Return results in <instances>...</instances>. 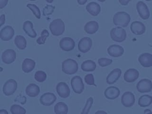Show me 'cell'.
I'll return each instance as SVG.
<instances>
[{"label":"cell","mask_w":152,"mask_h":114,"mask_svg":"<svg viewBox=\"0 0 152 114\" xmlns=\"http://www.w3.org/2000/svg\"><path fill=\"white\" fill-rule=\"evenodd\" d=\"M131 21V17L125 11L117 12L113 17V23L117 26L127 27Z\"/></svg>","instance_id":"1"},{"label":"cell","mask_w":152,"mask_h":114,"mask_svg":"<svg viewBox=\"0 0 152 114\" xmlns=\"http://www.w3.org/2000/svg\"><path fill=\"white\" fill-rule=\"evenodd\" d=\"M78 69V64L75 60L67 59L62 63V70L66 74L72 75L75 74Z\"/></svg>","instance_id":"2"},{"label":"cell","mask_w":152,"mask_h":114,"mask_svg":"<svg viewBox=\"0 0 152 114\" xmlns=\"http://www.w3.org/2000/svg\"><path fill=\"white\" fill-rule=\"evenodd\" d=\"M49 29L53 36H61L65 31V24L60 18L55 19L50 23Z\"/></svg>","instance_id":"3"},{"label":"cell","mask_w":152,"mask_h":114,"mask_svg":"<svg viewBox=\"0 0 152 114\" xmlns=\"http://www.w3.org/2000/svg\"><path fill=\"white\" fill-rule=\"evenodd\" d=\"M110 35L112 40L119 43L124 42L126 37V31L121 27L112 28L110 31Z\"/></svg>","instance_id":"4"},{"label":"cell","mask_w":152,"mask_h":114,"mask_svg":"<svg viewBox=\"0 0 152 114\" xmlns=\"http://www.w3.org/2000/svg\"><path fill=\"white\" fill-rule=\"evenodd\" d=\"M17 88V83L14 79H9L4 84L2 88L3 93L9 96L13 94Z\"/></svg>","instance_id":"5"},{"label":"cell","mask_w":152,"mask_h":114,"mask_svg":"<svg viewBox=\"0 0 152 114\" xmlns=\"http://www.w3.org/2000/svg\"><path fill=\"white\" fill-rule=\"evenodd\" d=\"M71 85L73 91L77 94H81L84 89V85L81 77L74 76L71 80Z\"/></svg>","instance_id":"6"},{"label":"cell","mask_w":152,"mask_h":114,"mask_svg":"<svg viewBox=\"0 0 152 114\" xmlns=\"http://www.w3.org/2000/svg\"><path fill=\"white\" fill-rule=\"evenodd\" d=\"M136 88L140 93L150 92L152 90V82L148 79H142L138 82Z\"/></svg>","instance_id":"7"},{"label":"cell","mask_w":152,"mask_h":114,"mask_svg":"<svg viewBox=\"0 0 152 114\" xmlns=\"http://www.w3.org/2000/svg\"><path fill=\"white\" fill-rule=\"evenodd\" d=\"M136 8L140 17L143 20H147L150 17V11L147 5L142 1H138L137 3Z\"/></svg>","instance_id":"8"},{"label":"cell","mask_w":152,"mask_h":114,"mask_svg":"<svg viewBox=\"0 0 152 114\" xmlns=\"http://www.w3.org/2000/svg\"><path fill=\"white\" fill-rule=\"evenodd\" d=\"M75 42L74 40L69 37H63L59 42V47L64 51L69 52L74 49L75 48Z\"/></svg>","instance_id":"9"},{"label":"cell","mask_w":152,"mask_h":114,"mask_svg":"<svg viewBox=\"0 0 152 114\" xmlns=\"http://www.w3.org/2000/svg\"><path fill=\"white\" fill-rule=\"evenodd\" d=\"M135 96L131 91L125 92L121 97V103L126 107L132 106L135 103Z\"/></svg>","instance_id":"10"},{"label":"cell","mask_w":152,"mask_h":114,"mask_svg":"<svg viewBox=\"0 0 152 114\" xmlns=\"http://www.w3.org/2000/svg\"><path fill=\"white\" fill-rule=\"evenodd\" d=\"M56 100V96L53 93L47 92L43 94L40 97V102L43 106H49L53 104Z\"/></svg>","instance_id":"11"},{"label":"cell","mask_w":152,"mask_h":114,"mask_svg":"<svg viewBox=\"0 0 152 114\" xmlns=\"http://www.w3.org/2000/svg\"><path fill=\"white\" fill-rule=\"evenodd\" d=\"M92 46V40L88 37H84L82 38L78 42V50L83 53L88 52Z\"/></svg>","instance_id":"12"},{"label":"cell","mask_w":152,"mask_h":114,"mask_svg":"<svg viewBox=\"0 0 152 114\" xmlns=\"http://www.w3.org/2000/svg\"><path fill=\"white\" fill-rule=\"evenodd\" d=\"M16 59V52L11 49L5 50L1 55V59L4 64H10Z\"/></svg>","instance_id":"13"},{"label":"cell","mask_w":152,"mask_h":114,"mask_svg":"<svg viewBox=\"0 0 152 114\" xmlns=\"http://www.w3.org/2000/svg\"><path fill=\"white\" fill-rule=\"evenodd\" d=\"M58 94L62 98H67L70 94V89L69 86L65 82L59 83L56 87Z\"/></svg>","instance_id":"14"},{"label":"cell","mask_w":152,"mask_h":114,"mask_svg":"<svg viewBox=\"0 0 152 114\" xmlns=\"http://www.w3.org/2000/svg\"><path fill=\"white\" fill-rule=\"evenodd\" d=\"M14 35V30L10 26H5L0 31V38L3 41L11 40Z\"/></svg>","instance_id":"15"},{"label":"cell","mask_w":152,"mask_h":114,"mask_svg":"<svg viewBox=\"0 0 152 114\" xmlns=\"http://www.w3.org/2000/svg\"><path fill=\"white\" fill-rule=\"evenodd\" d=\"M107 53L112 57L118 58L121 56L124 53V48L118 45H112L107 49Z\"/></svg>","instance_id":"16"},{"label":"cell","mask_w":152,"mask_h":114,"mask_svg":"<svg viewBox=\"0 0 152 114\" xmlns=\"http://www.w3.org/2000/svg\"><path fill=\"white\" fill-rule=\"evenodd\" d=\"M139 77V72L134 68L127 69L124 75V80L127 83H133Z\"/></svg>","instance_id":"17"},{"label":"cell","mask_w":152,"mask_h":114,"mask_svg":"<svg viewBox=\"0 0 152 114\" xmlns=\"http://www.w3.org/2000/svg\"><path fill=\"white\" fill-rule=\"evenodd\" d=\"M131 31L135 35H141L145 31V26L144 24L138 21H133L131 24Z\"/></svg>","instance_id":"18"},{"label":"cell","mask_w":152,"mask_h":114,"mask_svg":"<svg viewBox=\"0 0 152 114\" xmlns=\"http://www.w3.org/2000/svg\"><path fill=\"white\" fill-rule=\"evenodd\" d=\"M120 94L119 89L114 86H110L107 87L104 92L105 97L109 100H114L119 97Z\"/></svg>","instance_id":"19"},{"label":"cell","mask_w":152,"mask_h":114,"mask_svg":"<svg viewBox=\"0 0 152 114\" xmlns=\"http://www.w3.org/2000/svg\"><path fill=\"white\" fill-rule=\"evenodd\" d=\"M140 64L145 68L152 66V55L149 53H143L138 57Z\"/></svg>","instance_id":"20"},{"label":"cell","mask_w":152,"mask_h":114,"mask_svg":"<svg viewBox=\"0 0 152 114\" xmlns=\"http://www.w3.org/2000/svg\"><path fill=\"white\" fill-rule=\"evenodd\" d=\"M122 71L119 68H115L113 69L106 77V83L108 84H113L116 83L120 78Z\"/></svg>","instance_id":"21"},{"label":"cell","mask_w":152,"mask_h":114,"mask_svg":"<svg viewBox=\"0 0 152 114\" xmlns=\"http://www.w3.org/2000/svg\"><path fill=\"white\" fill-rule=\"evenodd\" d=\"M39 93L40 88L36 84H29L26 88V93L29 97H35L39 95Z\"/></svg>","instance_id":"22"},{"label":"cell","mask_w":152,"mask_h":114,"mask_svg":"<svg viewBox=\"0 0 152 114\" xmlns=\"http://www.w3.org/2000/svg\"><path fill=\"white\" fill-rule=\"evenodd\" d=\"M86 10L93 16H97L100 12L101 8L99 4L91 2L86 5Z\"/></svg>","instance_id":"23"},{"label":"cell","mask_w":152,"mask_h":114,"mask_svg":"<svg viewBox=\"0 0 152 114\" xmlns=\"http://www.w3.org/2000/svg\"><path fill=\"white\" fill-rule=\"evenodd\" d=\"M23 28L25 33L30 37L35 38L37 36L36 32L33 29V24L30 21H26L23 23Z\"/></svg>","instance_id":"24"},{"label":"cell","mask_w":152,"mask_h":114,"mask_svg":"<svg viewBox=\"0 0 152 114\" xmlns=\"http://www.w3.org/2000/svg\"><path fill=\"white\" fill-rule=\"evenodd\" d=\"M36 66V62L34 60L26 58L22 63V70L25 73H28L32 71Z\"/></svg>","instance_id":"25"},{"label":"cell","mask_w":152,"mask_h":114,"mask_svg":"<svg viewBox=\"0 0 152 114\" xmlns=\"http://www.w3.org/2000/svg\"><path fill=\"white\" fill-rule=\"evenodd\" d=\"M99 29V24L96 21H90L84 26V31L90 34H94Z\"/></svg>","instance_id":"26"},{"label":"cell","mask_w":152,"mask_h":114,"mask_svg":"<svg viewBox=\"0 0 152 114\" xmlns=\"http://www.w3.org/2000/svg\"><path fill=\"white\" fill-rule=\"evenodd\" d=\"M81 68L83 71L86 72L93 71L96 68V64L92 60H87L81 64Z\"/></svg>","instance_id":"27"},{"label":"cell","mask_w":152,"mask_h":114,"mask_svg":"<svg viewBox=\"0 0 152 114\" xmlns=\"http://www.w3.org/2000/svg\"><path fill=\"white\" fill-rule=\"evenodd\" d=\"M68 111V106L64 102H58L54 106V112L55 114H67Z\"/></svg>","instance_id":"28"},{"label":"cell","mask_w":152,"mask_h":114,"mask_svg":"<svg viewBox=\"0 0 152 114\" xmlns=\"http://www.w3.org/2000/svg\"><path fill=\"white\" fill-rule=\"evenodd\" d=\"M152 103V96L148 95V94H144L141 96L139 99L138 101V104L140 106L142 107H145L150 106Z\"/></svg>","instance_id":"29"},{"label":"cell","mask_w":152,"mask_h":114,"mask_svg":"<svg viewBox=\"0 0 152 114\" xmlns=\"http://www.w3.org/2000/svg\"><path fill=\"white\" fill-rule=\"evenodd\" d=\"M14 43L17 48L20 50H23L26 48L27 41L25 37L21 35H17L14 39Z\"/></svg>","instance_id":"30"},{"label":"cell","mask_w":152,"mask_h":114,"mask_svg":"<svg viewBox=\"0 0 152 114\" xmlns=\"http://www.w3.org/2000/svg\"><path fill=\"white\" fill-rule=\"evenodd\" d=\"M11 114H26V110L18 104H12L10 107Z\"/></svg>","instance_id":"31"},{"label":"cell","mask_w":152,"mask_h":114,"mask_svg":"<svg viewBox=\"0 0 152 114\" xmlns=\"http://www.w3.org/2000/svg\"><path fill=\"white\" fill-rule=\"evenodd\" d=\"M93 99L91 97L88 98L86 101V104L81 112V114H88L90 110L93 105Z\"/></svg>","instance_id":"32"},{"label":"cell","mask_w":152,"mask_h":114,"mask_svg":"<svg viewBox=\"0 0 152 114\" xmlns=\"http://www.w3.org/2000/svg\"><path fill=\"white\" fill-rule=\"evenodd\" d=\"M46 78H47V75L45 73V72L43 71H37L34 74L35 80L39 83H42L45 81Z\"/></svg>","instance_id":"33"},{"label":"cell","mask_w":152,"mask_h":114,"mask_svg":"<svg viewBox=\"0 0 152 114\" xmlns=\"http://www.w3.org/2000/svg\"><path fill=\"white\" fill-rule=\"evenodd\" d=\"M27 7L33 13V14L34 15V16L39 19L41 17V14H40V11L39 10V8H38V7H37L36 5L34 4H28L27 5Z\"/></svg>","instance_id":"34"},{"label":"cell","mask_w":152,"mask_h":114,"mask_svg":"<svg viewBox=\"0 0 152 114\" xmlns=\"http://www.w3.org/2000/svg\"><path fill=\"white\" fill-rule=\"evenodd\" d=\"M49 36V31L46 29H44L41 33V36H40L36 40L39 45H43L46 40L47 37Z\"/></svg>","instance_id":"35"},{"label":"cell","mask_w":152,"mask_h":114,"mask_svg":"<svg viewBox=\"0 0 152 114\" xmlns=\"http://www.w3.org/2000/svg\"><path fill=\"white\" fill-rule=\"evenodd\" d=\"M112 63V60L106 58H101L98 59V64L102 67H104L110 65Z\"/></svg>","instance_id":"36"},{"label":"cell","mask_w":152,"mask_h":114,"mask_svg":"<svg viewBox=\"0 0 152 114\" xmlns=\"http://www.w3.org/2000/svg\"><path fill=\"white\" fill-rule=\"evenodd\" d=\"M55 7L54 6L52 5H46L43 10V14L44 16H46V15H51L54 10H55Z\"/></svg>","instance_id":"37"},{"label":"cell","mask_w":152,"mask_h":114,"mask_svg":"<svg viewBox=\"0 0 152 114\" xmlns=\"http://www.w3.org/2000/svg\"><path fill=\"white\" fill-rule=\"evenodd\" d=\"M84 81L87 84L90 86H96L94 83V76L91 74H87L84 77Z\"/></svg>","instance_id":"38"},{"label":"cell","mask_w":152,"mask_h":114,"mask_svg":"<svg viewBox=\"0 0 152 114\" xmlns=\"http://www.w3.org/2000/svg\"><path fill=\"white\" fill-rule=\"evenodd\" d=\"M15 102H18L20 103H21V104H25V103L26 102V97L25 96H21L19 95L14 100Z\"/></svg>","instance_id":"39"},{"label":"cell","mask_w":152,"mask_h":114,"mask_svg":"<svg viewBox=\"0 0 152 114\" xmlns=\"http://www.w3.org/2000/svg\"><path fill=\"white\" fill-rule=\"evenodd\" d=\"M8 0H0V9H2L6 7Z\"/></svg>","instance_id":"40"},{"label":"cell","mask_w":152,"mask_h":114,"mask_svg":"<svg viewBox=\"0 0 152 114\" xmlns=\"http://www.w3.org/2000/svg\"><path fill=\"white\" fill-rule=\"evenodd\" d=\"M5 22V14H2L0 16V27L3 24H4Z\"/></svg>","instance_id":"41"},{"label":"cell","mask_w":152,"mask_h":114,"mask_svg":"<svg viewBox=\"0 0 152 114\" xmlns=\"http://www.w3.org/2000/svg\"><path fill=\"white\" fill-rule=\"evenodd\" d=\"M122 5H126L131 0H118Z\"/></svg>","instance_id":"42"},{"label":"cell","mask_w":152,"mask_h":114,"mask_svg":"<svg viewBox=\"0 0 152 114\" xmlns=\"http://www.w3.org/2000/svg\"><path fill=\"white\" fill-rule=\"evenodd\" d=\"M87 0H77V2L80 5H84L87 2Z\"/></svg>","instance_id":"43"},{"label":"cell","mask_w":152,"mask_h":114,"mask_svg":"<svg viewBox=\"0 0 152 114\" xmlns=\"http://www.w3.org/2000/svg\"><path fill=\"white\" fill-rule=\"evenodd\" d=\"M94 114H107V113L104 110H97V112H96Z\"/></svg>","instance_id":"44"},{"label":"cell","mask_w":152,"mask_h":114,"mask_svg":"<svg viewBox=\"0 0 152 114\" xmlns=\"http://www.w3.org/2000/svg\"><path fill=\"white\" fill-rule=\"evenodd\" d=\"M0 114H8V112L5 109H0Z\"/></svg>","instance_id":"45"},{"label":"cell","mask_w":152,"mask_h":114,"mask_svg":"<svg viewBox=\"0 0 152 114\" xmlns=\"http://www.w3.org/2000/svg\"><path fill=\"white\" fill-rule=\"evenodd\" d=\"M144 114H152V112L150 109H145L144 112Z\"/></svg>","instance_id":"46"},{"label":"cell","mask_w":152,"mask_h":114,"mask_svg":"<svg viewBox=\"0 0 152 114\" xmlns=\"http://www.w3.org/2000/svg\"><path fill=\"white\" fill-rule=\"evenodd\" d=\"M46 1L48 3H52L53 2V0H46Z\"/></svg>","instance_id":"47"},{"label":"cell","mask_w":152,"mask_h":114,"mask_svg":"<svg viewBox=\"0 0 152 114\" xmlns=\"http://www.w3.org/2000/svg\"><path fill=\"white\" fill-rule=\"evenodd\" d=\"M97 1H99L100 2H104L106 0H97Z\"/></svg>","instance_id":"48"},{"label":"cell","mask_w":152,"mask_h":114,"mask_svg":"<svg viewBox=\"0 0 152 114\" xmlns=\"http://www.w3.org/2000/svg\"><path fill=\"white\" fill-rule=\"evenodd\" d=\"M2 70H3V68H1V67H0V72H1V71H2Z\"/></svg>","instance_id":"49"},{"label":"cell","mask_w":152,"mask_h":114,"mask_svg":"<svg viewBox=\"0 0 152 114\" xmlns=\"http://www.w3.org/2000/svg\"><path fill=\"white\" fill-rule=\"evenodd\" d=\"M145 1H151V0H145Z\"/></svg>","instance_id":"50"},{"label":"cell","mask_w":152,"mask_h":114,"mask_svg":"<svg viewBox=\"0 0 152 114\" xmlns=\"http://www.w3.org/2000/svg\"><path fill=\"white\" fill-rule=\"evenodd\" d=\"M28 1H36V0H28Z\"/></svg>","instance_id":"51"}]
</instances>
